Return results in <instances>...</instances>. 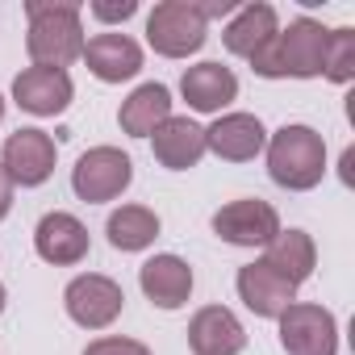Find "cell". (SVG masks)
I'll return each mask as SVG.
<instances>
[{
    "label": "cell",
    "mask_w": 355,
    "mask_h": 355,
    "mask_svg": "<svg viewBox=\"0 0 355 355\" xmlns=\"http://www.w3.org/2000/svg\"><path fill=\"white\" fill-rule=\"evenodd\" d=\"M205 38H209V26L189 0H163L146 17V42L163 59H189L205 46Z\"/></svg>",
    "instance_id": "obj_4"
},
{
    "label": "cell",
    "mask_w": 355,
    "mask_h": 355,
    "mask_svg": "<svg viewBox=\"0 0 355 355\" xmlns=\"http://www.w3.org/2000/svg\"><path fill=\"white\" fill-rule=\"evenodd\" d=\"M180 96L197 113H222L239 96V76L226 63H197L180 76Z\"/></svg>",
    "instance_id": "obj_19"
},
{
    "label": "cell",
    "mask_w": 355,
    "mask_h": 355,
    "mask_svg": "<svg viewBox=\"0 0 355 355\" xmlns=\"http://www.w3.org/2000/svg\"><path fill=\"white\" fill-rule=\"evenodd\" d=\"M26 51L34 67L67 71L84 55V13L71 0H26Z\"/></svg>",
    "instance_id": "obj_1"
},
{
    "label": "cell",
    "mask_w": 355,
    "mask_h": 355,
    "mask_svg": "<svg viewBox=\"0 0 355 355\" xmlns=\"http://www.w3.org/2000/svg\"><path fill=\"white\" fill-rule=\"evenodd\" d=\"M150 150L167 171H189L205 159V130L193 117H167L155 134H150Z\"/></svg>",
    "instance_id": "obj_17"
},
{
    "label": "cell",
    "mask_w": 355,
    "mask_h": 355,
    "mask_svg": "<svg viewBox=\"0 0 355 355\" xmlns=\"http://www.w3.org/2000/svg\"><path fill=\"white\" fill-rule=\"evenodd\" d=\"M9 209H13V180H9V171L0 167V222L9 218Z\"/></svg>",
    "instance_id": "obj_27"
},
{
    "label": "cell",
    "mask_w": 355,
    "mask_h": 355,
    "mask_svg": "<svg viewBox=\"0 0 355 355\" xmlns=\"http://www.w3.org/2000/svg\"><path fill=\"white\" fill-rule=\"evenodd\" d=\"M322 76L330 84H351L355 80V30H330L326 59H322Z\"/></svg>",
    "instance_id": "obj_23"
},
{
    "label": "cell",
    "mask_w": 355,
    "mask_h": 355,
    "mask_svg": "<svg viewBox=\"0 0 355 355\" xmlns=\"http://www.w3.org/2000/svg\"><path fill=\"white\" fill-rule=\"evenodd\" d=\"M268 175L288 193H309L326 175V142L313 125H280L268 134Z\"/></svg>",
    "instance_id": "obj_3"
},
{
    "label": "cell",
    "mask_w": 355,
    "mask_h": 355,
    "mask_svg": "<svg viewBox=\"0 0 355 355\" xmlns=\"http://www.w3.org/2000/svg\"><path fill=\"white\" fill-rule=\"evenodd\" d=\"M5 305H9V293H5V284H0V313H5Z\"/></svg>",
    "instance_id": "obj_28"
},
{
    "label": "cell",
    "mask_w": 355,
    "mask_h": 355,
    "mask_svg": "<svg viewBox=\"0 0 355 355\" xmlns=\"http://www.w3.org/2000/svg\"><path fill=\"white\" fill-rule=\"evenodd\" d=\"M234 9H239L234 0H214V5H197V13L205 17V26H209L214 17H234Z\"/></svg>",
    "instance_id": "obj_26"
},
{
    "label": "cell",
    "mask_w": 355,
    "mask_h": 355,
    "mask_svg": "<svg viewBox=\"0 0 355 355\" xmlns=\"http://www.w3.org/2000/svg\"><path fill=\"white\" fill-rule=\"evenodd\" d=\"M55 138L46 134V130H38V125H26V130H17V134H9L5 138V150H0V167L9 171V180H13V189L21 184V189H38V184H46L51 175H55Z\"/></svg>",
    "instance_id": "obj_8"
},
{
    "label": "cell",
    "mask_w": 355,
    "mask_h": 355,
    "mask_svg": "<svg viewBox=\"0 0 355 355\" xmlns=\"http://www.w3.org/2000/svg\"><path fill=\"white\" fill-rule=\"evenodd\" d=\"M234 288H239V301H243L255 318H280V313L297 301V288H293L284 276H276L263 259L239 268Z\"/></svg>",
    "instance_id": "obj_14"
},
{
    "label": "cell",
    "mask_w": 355,
    "mask_h": 355,
    "mask_svg": "<svg viewBox=\"0 0 355 355\" xmlns=\"http://www.w3.org/2000/svg\"><path fill=\"white\" fill-rule=\"evenodd\" d=\"M121 305H125V293L117 280L101 276V272H84L76 276L67 288H63V309L76 326L84 330H105L121 318Z\"/></svg>",
    "instance_id": "obj_7"
},
{
    "label": "cell",
    "mask_w": 355,
    "mask_h": 355,
    "mask_svg": "<svg viewBox=\"0 0 355 355\" xmlns=\"http://www.w3.org/2000/svg\"><path fill=\"white\" fill-rule=\"evenodd\" d=\"M80 59L88 63V71L101 84H121V80H134L142 71V46L130 34H96L84 42Z\"/></svg>",
    "instance_id": "obj_12"
},
{
    "label": "cell",
    "mask_w": 355,
    "mask_h": 355,
    "mask_svg": "<svg viewBox=\"0 0 355 355\" xmlns=\"http://www.w3.org/2000/svg\"><path fill=\"white\" fill-rule=\"evenodd\" d=\"M84 355H150V347H146V343H138V338H117V334H105V338L88 343V347H84Z\"/></svg>",
    "instance_id": "obj_24"
},
{
    "label": "cell",
    "mask_w": 355,
    "mask_h": 355,
    "mask_svg": "<svg viewBox=\"0 0 355 355\" xmlns=\"http://www.w3.org/2000/svg\"><path fill=\"white\" fill-rule=\"evenodd\" d=\"M276 34H280V17H276V9L263 5V0H255V5L234 9V17H230L226 30H222V42H226L230 55H239V59L251 63V59L276 38Z\"/></svg>",
    "instance_id": "obj_18"
},
{
    "label": "cell",
    "mask_w": 355,
    "mask_h": 355,
    "mask_svg": "<svg viewBox=\"0 0 355 355\" xmlns=\"http://www.w3.org/2000/svg\"><path fill=\"white\" fill-rule=\"evenodd\" d=\"M167 117H171V92H167V84H138L121 101V109H117L121 134H130V138H150Z\"/></svg>",
    "instance_id": "obj_20"
},
{
    "label": "cell",
    "mask_w": 355,
    "mask_h": 355,
    "mask_svg": "<svg viewBox=\"0 0 355 355\" xmlns=\"http://www.w3.org/2000/svg\"><path fill=\"white\" fill-rule=\"evenodd\" d=\"M268 146V130L255 113H222L205 130V150H214L226 163H251Z\"/></svg>",
    "instance_id": "obj_11"
},
{
    "label": "cell",
    "mask_w": 355,
    "mask_h": 355,
    "mask_svg": "<svg viewBox=\"0 0 355 355\" xmlns=\"http://www.w3.org/2000/svg\"><path fill=\"white\" fill-rule=\"evenodd\" d=\"M134 180V163L125 150L117 146H92L76 159L71 167V189L80 201L88 205H105V201H117Z\"/></svg>",
    "instance_id": "obj_5"
},
{
    "label": "cell",
    "mask_w": 355,
    "mask_h": 355,
    "mask_svg": "<svg viewBox=\"0 0 355 355\" xmlns=\"http://www.w3.org/2000/svg\"><path fill=\"white\" fill-rule=\"evenodd\" d=\"M105 234H109V243L117 251H146L159 239V218L146 205H121V209L109 214Z\"/></svg>",
    "instance_id": "obj_22"
},
{
    "label": "cell",
    "mask_w": 355,
    "mask_h": 355,
    "mask_svg": "<svg viewBox=\"0 0 355 355\" xmlns=\"http://www.w3.org/2000/svg\"><path fill=\"white\" fill-rule=\"evenodd\" d=\"M34 251H38L46 263H55V268H71V263H80V259L88 255V226H84L76 214L55 209V214H46V218L38 222V230H34Z\"/></svg>",
    "instance_id": "obj_13"
},
{
    "label": "cell",
    "mask_w": 355,
    "mask_h": 355,
    "mask_svg": "<svg viewBox=\"0 0 355 355\" xmlns=\"http://www.w3.org/2000/svg\"><path fill=\"white\" fill-rule=\"evenodd\" d=\"M0 121H5V96H0Z\"/></svg>",
    "instance_id": "obj_29"
},
{
    "label": "cell",
    "mask_w": 355,
    "mask_h": 355,
    "mask_svg": "<svg viewBox=\"0 0 355 355\" xmlns=\"http://www.w3.org/2000/svg\"><path fill=\"white\" fill-rule=\"evenodd\" d=\"M189 347L193 355H243L247 330L226 305H205L189 322Z\"/></svg>",
    "instance_id": "obj_15"
},
{
    "label": "cell",
    "mask_w": 355,
    "mask_h": 355,
    "mask_svg": "<svg viewBox=\"0 0 355 355\" xmlns=\"http://www.w3.org/2000/svg\"><path fill=\"white\" fill-rule=\"evenodd\" d=\"M134 13H138V0H121V5H105V0H96V5H92L96 21H130Z\"/></svg>",
    "instance_id": "obj_25"
},
{
    "label": "cell",
    "mask_w": 355,
    "mask_h": 355,
    "mask_svg": "<svg viewBox=\"0 0 355 355\" xmlns=\"http://www.w3.org/2000/svg\"><path fill=\"white\" fill-rule=\"evenodd\" d=\"M71 96H76V84H71V76L59 71V67H26V71H17V80H13V101H17L26 113H34V117H55V113H63V109L71 105Z\"/></svg>",
    "instance_id": "obj_10"
},
{
    "label": "cell",
    "mask_w": 355,
    "mask_h": 355,
    "mask_svg": "<svg viewBox=\"0 0 355 355\" xmlns=\"http://www.w3.org/2000/svg\"><path fill=\"white\" fill-rule=\"evenodd\" d=\"M276 322L284 355H338V322L326 305L293 301Z\"/></svg>",
    "instance_id": "obj_6"
},
{
    "label": "cell",
    "mask_w": 355,
    "mask_h": 355,
    "mask_svg": "<svg viewBox=\"0 0 355 355\" xmlns=\"http://www.w3.org/2000/svg\"><path fill=\"white\" fill-rule=\"evenodd\" d=\"M326 38H330V30H326L322 21L297 17V21H288V30H280V34L251 59V67H255V76H263V80H284V76H293V80H313V76H322Z\"/></svg>",
    "instance_id": "obj_2"
},
{
    "label": "cell",
    "mask_w": 355,
    "mask_h": 355,
    "mask_svg": "<svg viewBox=\"0 0 355 355\" xmlns=\"http://www.w3.org/2000/svg\"><path fill=\"white\" fill-rule=\"evenodd\" d=\"M214 234L230 247H268L280 234V214L259 197H243L214 214Z\"/></svg>",
    "instance_id": "obj_9"
},
{
    "label": "cell",
    "mask_w": 355,
    "mask_h": 355,
    "mask_svg": "<svg viewBox=\"0 0 355 355\" xmlns=\"http://www.w3.org/2000/svg\"><path fill=\"white\" fill-rule=\"evenodd\" d=\"M138 284L150 305L159 309H180L193 297V268L180 255H155L138 268Z\"/></svg>",
    "instance_id": "obj_16"
},
{
    "label": "cell",
    "mask_w": 355,
    "mask_h": 355,
    "mask_svg": "<svg viewBox=\"0 0 355 355\" xmlns=\"http://www.w3.org/2000/svg\"><path fill=\"white\" fill-rule=\"evenodd\" d=\"M263 263H268L276 276H284L293 288H301V284L313 276V268H318V247H313V239H309L305 230H280V234L263 247Z\"/></svg>",
    "instance_id": "obj_21"
}]
</instances>
